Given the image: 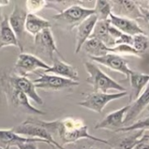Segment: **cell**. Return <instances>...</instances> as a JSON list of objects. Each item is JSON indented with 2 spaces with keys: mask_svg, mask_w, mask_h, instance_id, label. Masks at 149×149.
<instances>
[{
  "mask_svg": "<svg viewBox=\"0 0 149 149\" xmlns=\"http://www.w3.org/2000/svg\"><path fill=\"white\" fill-rule=\"evenodd\" d=\"M46 6H47V2L45 0H27L26 1V7L29 12L28 13L36 14V13L40 12Z\"/></svg>",
  "mask_w": 149,
  "mask_h": 149,
  "instance_id": "30",
  "label": "cell"
},
{
  "mask_svg": "<svg viewBox=\"0 0 149 149\" xmlns=\"http://www.w3.org/2000/svg\"><path fill=\"white\" fill-rule=\"evenodd\" d=\"M10 97H11V100H12L13 104L16 107L22 108L24 111H26V112H28L30 114H34V115H37V116L45 114L44 111L34 108L30 104L29 98L25 94L20 92L19 91H17V90L12 88V91L10 93Z\"/></svg>",
  "mask_w": 149,
  "mask_h": 149,
  "instance_id": "23",
  "label": "cell"
},
{
  "mask_svg": "<svg viewBox=\"0 0 149 149\" xmlns=\"http://www.w3.org/2000/svg\"><path fill=\"white\" fill-rule=\"evenodd\" d=\"M19 149H38L37 143L27 142V143H20L16 146Z\"/></svg>",
  "mask_w": 149,
  "mask_h": 149,
  "instance_id": "34",
  "label": "cell"
},
{
  "mask_svg": "<svg viewBox=\"0 0 149 149\" xmlns=\"http://www.w3.org/2000/svg\"><path fill=\"white\" fill-rule=\"evenodd\" d=\"M131 85V93L129 96L130 102H134L143 92L144 89L149 83V74L132 71L129 77Z\"/></svg>",
  "mask_w": 149,
  "mask_h": 149,
  "instance_id": "20",
  "label": "cell"
},
{
  "mask_svg": "<svg viewBox=\"0 0 149 149\" xmlns=\"http://www.w3.org/2000/svg\"><path fill=\"white\" fill-rule=\"evenodd\" d=\"M132 41H133V36L122 33L121 36L116 40L115 46H117V45H129V46H132Z\"/></svg>",
  "mask_w": 149,
  "mask_h": 149,
  "instance_id": "31",
  "label": "cell"
},
{
  "mask_svg": "<svg viewBox=\"0 0 149 149\" xmlns=\"http://www.w3.org/2000/svg\"><path fill=\"white\" fill-rule=\"evenodd\" d=\"M148 6H149V4H148Z\"/></svg>",
  "mask_w": 149,
  "mask_h": 149,
  "instance_id": "42",
  "label": "cell"
},
{
  "mask_svg": "<svg viewBox=\"0 0 149 149\" xmlns=\"http://www.w3.org/2000/svg\"><path fill=\"white\" fill-rule=\"evenodd\" d=\"M111 53L116 54H129L138 57H141V54L137 52L132 46L129 45H117L111 48Z\"/></svg>",
  "mask_w": 149,
  "mask_h": 149,
  "instance_id": "29",
  "label": "cell"
},
{
  "mask_svg": "<svg viewBox=\"0 0 149 149\" xmlns=\"http://www.w3.org/2000/svg\"><path fill=\"white\" fill-rule=\"evenodd\" d=\"M110 21L108 20H97L93 32L90 38L97 39L100 41H102L104 45H106L108 47L111 48L115 47V40L111 38V36L109 33V27H110Z\"/></svg>",
  "mask_w": 149,
  "mask_h": 149,
  "instance_id": "21",
  "label": "cell"
},
{
  "mask_svg": "<svg viewBox=\"0 0 149 149\" xmlns=\"http://www.w3.org/2000/svg\"><path fill=\"white\" fill-rule=\"evenodd\" d=\"M111 13L116 16L126 18L134 21L141 19V13L137 2L121 0V1H111Z\"/></svg>",
  "mask_w": 149,
  "mask_h": 149,
  "instance_id": "11",
  "label": "cell"
},
{
  "mask_svg": "<svg viewBox=\"0 0 149 149\" xmlns=\"http://www.w3.org/2000/svg\"><path fill=\"white\" fill-rule=\"evenodd\" d=\"M26 16H27L26 11L22 7L16 6L8 18L9 25L19 41L21 38L24 36V33L26 31L25 24H26Z\"/></svg>",
  "mask_w": 149,
  "mask_h": 149,
  "instance_id": "18",
  "label": "cell"
},
{
  "mask_svg": "<svg viewBox=\"0 0 149 149\" xmlns=\"http://www.w3.org/2000/svg\"><path fill=\"white\" fill-rule=\"evenodd\" d=\"M110 24L120 31L122 33L128 34L131 36H135L138 34H145V32L140 28V26L134 21L126 18H122L111 13L109 17Z\"/></svg>",
  "mask_w": 149,
  "mask_h": 149,
  "instance_id": "16",
  "label": "cell"
},
{
  "mask_svg": "<svg viewBox=\"0 0 149 149\" xmlns=\"http://www.w3.org/2000/svg\"><path fill=\"white\" fill-rule=\"evenodd\" d=\"M12 130L20 136L45 140L48 145L55 142L54 137L44 127L40 125L35 118H28L20 125L12 128Z\"/></svg>",
  "mask_w": 149,
  "mask_h": 149,
  "instance_id": "5",
  "label": "cell"
},
{
  "mask_svg": "<svg viewBox=\"0 0 149 149\" xmlns=\"http://www.w3.org/2000/svg\"><path fill=\"white\" fill-rule=\"evenodd\" d=\"M34 45L36 50L42 54L44 56L49 58L52 61L54 60V54L57 53L60 56V53L56 47L54 35L52 33L51 28L45 29L34 36Z\"/></svg>",
  "mask_w": 149,
  "mask_h": 149,
  "instance_id": "9",
  "label": "cell"
},
{
  "mask_svg": "<svg viewBox=\"0 0 149 149\" xmlns=\"http://www.w3.org/2000/svg\"><path fill=\"white\" fill-rule=\"evenodd\" d=\"M148 111H149V107H148Z\"/></svg>",
  "mask_w": 149,
  "mask_h": 149,
  "instance_id": "40",
  "label": "cell"
},
{
  "mask_svg": "<svg viewBox=\"0 0 149 149\" xmlns=\"http://www.w3.org/2000/svg\"><path fill=\"white\" fill-rule=\"evenodd\" d=\"M51 28V24L48 20L33 13H27L25 30L33 36H36L41 31Z\"/></svg>",
  "mask_w": 149,
  "mask_h": 149,
  "instance_id": "22",
  "label": "cell"
},
{
  "mask_svg": "<svg viewBox=\"0 0 149 149\" xmlns=\"http://www.w3.org/2000/svg\"><path fill=\"white\" fill-rule=\"evenodd\" d=\"M10 4V1L8 0H0V7H3V6H6Z\"/></svg>",
  "mask_w": 149,
  "mask_h": 149,
  "instance_id": "35",
  "label": "cell"
},
{
  "mask_svg": "<svg viewBox=\"0 0 149 149\" xmlns=\"http://www.w3.org/2000/svg\"><path fill=\"white\" fill-rule=\"evenodd\" d=\"M128 109L129 104L109 113L103 120H101L95 125V129H110L116 132L117 130L124 127V120Z\"/></svg>",
  "mask_w": 149,
  "mask_h": 149,
  "instance_id": "14",
  "label": "cell"
},
{
  "mask_svg": "<svg viewBox=\"0 0 149 149\" xmlns=\"http://www.w3.org/2000/svg\"><path fill=\"white\" fill-rule=\"evenodd\" d=\"M27 142H43L47 144V141L40 139H33L20 136L15 133L12 129H0V148H10V146H17L18 144Z\"/></svg>",
  "mask_w": 149,
  "mask_h": 149,
  "instance_id": "17",
  "label": "cell"
},
{
  "mask_svg": "<svg viewBox=\"0 0 149 149\" xmlns=\"http://www.w3.org/2000/svg\"><path fill=\"white\" fill-rule=\"evenodd\" d=\"M7 80V83L13 89L19 91L20 92L25 94L28 98L32 99L39 105H42L44 104L43 99L37 93L36 88L33 81L29 80L27 77L17 76L16 74V76L10 77Z\"/></svg>",
  "mask_w": 149,
  "mask_h": 149,
  "instance_id": "8",
  "label": "cell"
},
{
  "mask_svg": "<svg viewBox=\"0 0 149 149\" xmlns=\"http://www.w3.org/2000/svg\"><path fill=\"white\" fill-rule=\"evenodd\" d=\"M139 8L140 13H141V19L144 20L146 26L149 28V9L147 7H145V6L139 5Z\"/></svg>",
  "mask_w": 149,
  "mask_h": 149,
  "instance_id": "33",
  "label": "cell"
},
{
  "mask_svg": "<svg viewBox=\"0 0 149 149\" xmlns=\"http://www.w3.org/2000/svg\"><path fill=\"white\" fill-rule=\"evenodd\" d=\"M149 130V116L136 121L135 123H132L130 125L124 126L118 130L116 131V132H133V131H146Z\"/></svg>",
  "mask_w": 149,
  "mask_h": 149,
  "instance_id": "27",
  "label": "cell"
},
{
  "mask_svg": "<svg viewBox=\"0 0 149 149\" xmlns=\"http://www.w3.org/2000/svg\"><path fill=\"white\" fill-rule=\"evenodd\" d=\"M52 145H54V146H55L57 148H59V149H66V148H64V146H61V145H60L57 141H55V142H54Z\"/></svg>",
  "mask_w": 149,
  "mask_h": 149,
  "instance_id": "36",
  "label": "cell"
},
{
  "mask_svg": "<svg viewBox=\"0 0 149 149\" xmlns=\"http://www.w3.org/2000/svg\"><path fill=\"white\" fill-rule=\"evenodd\" d=\"M10 46L18 47L20 52L23 53V47L11 28L8 22V18L6 17L0 22V50L3 47Z\"/></svg>",
  "mask_w": 149,
  "mask_h": 149,
  "instance_id": "19",
  "label": "cell"
},
{
  "mask_svg": "<svg viewBox=\"0 0 149 149\" xmlns=\"http://www.w3.org/2000/svg\"><path fill=\"white\" fill-rule=\"evenodd\" d=\"M80 149H102V148H97V147H87V148H80ZM106 149H111V148H106Z\"/></svg>",
  "mask_w": 149,
  "mask_h": 149,
  "instance_id": "37",
  "label": "cell"
},
{
  "mask_svg": "<svg viewBox=\"0 0 149 149\" xmlns=\"http://www.w3.org/2000/svg\"><path fill=\"white\" fill-rule=\"evenodd\" d=\"M0 149H4V148H0ZM5 149H9V148H5Z\"/></svg>",
  "mask_w": 149,
  "mask_h": 149,
  "instance_id": "39",
  "label": "cell"
},
{
  "mask_svg": "<svg viewBox=\"0 0 149 149\" xmlns=\"http://www.w3.org/2000/svg\"><path fill=\"white\" fill-rule=\"evenodd\" d=\"M126 95L127 91L117 93H103L93 91L89 93L83 101L79 102L78 105L97 113H101L110 102L125 97Z\"/></svg>",
  "mask_w": 149,
  "mask_h": 149,
  "instance_id": "4",
  "label": "cell"
},
{
  "mask_svg": "<svg viewBox=\"0 0 149 149\" xmlns=\"http://www.w3.org/2000/svg\"><path fill=\"white\" fill-rule=\"evenodd\" d=\"M147 136H148V138H149V135H147Z\"/></svg>",
  "mask_w": 149,
  "mask_h": 149,
  "instance_id": "41",
  "label": "cell"
},
{
  "mask_svg": "<svg viewBox=\"0 0 149 149\" xmlns=\"http://www.w3.org/2000/svg\"><path fill=\"white\" fill-rule=\"evenodd\" d=\"M84 67L88 73L86 82L92 86L94 92L107 93V91L111 90H114L118 92L126 91L122 85L107 76L96 64L91 61H86L84 63Z\"/></svg>",
  "mask_w": 149,
  "mask_h": 149,
  "instance_id": "2",
  "label": "cell"
},
{
  "mask_svg": "<svg viewBox=\"0 0 149 149\" xmlns=\"http://www.w3.org/2000/svg\"><path fill=\"white\" fill-rule=\"evenodd\" d=\"M45 74H53L54 76L76 82L79 80V74L76 68L58 58H54L53 65L45 70Z\"/></svg>",
  "mask_w": 149,
  "mask_h": 149,
  "instance_id": "12",
  "label": "cell"
},
{
  "mask_svg": "<svg viewBox=\"0 0 149 149\" xmlns=\"http://www.w3.org/2000/svg\"><path fill=\"white\" fill-rule=\"evenodd\" d=\"M148 105H149V83L146 87V89L143 91V92L140 94V96L134 102L129 104V109L126 112L124 120V125H130V124L132 123Z\"/></svg>",
  "mask_w": 149,
  "mask_h": 149,
  "instance_id": "13",
  "label": "cell"
},
{
  "mask_svg": "<svg viewBox=\"0 0 149 149\" xmlns=\"http://www.w3.org/2000/svg\"><path fill=\"white\" fill-rule=\"evenodd\" d=\"M82 49L90 55L91 58L102 57L109 53H111V48L104 45L102 41L97 39L90 38L83 45Z\"/></svg>",
  "mask_w": 149,
  "mask_h": 149,
  "instance_id": "24",
  "label": "cell"
},
{
  "mask_svg": "<svg viewBox=\"0 0 149 149\" xmlns=\"http://www.w3.org/2000/svg\"><path fill=\"white\" fill-rule=\"evenodd\" d=\"M97 21V19L94 14L87 18L85 20H84L80 25L77 26L76 48H74V53L76 54H78L82 50L83 45L85 43L87 40L90 39Z\"/></svg>",
  "mask_w": 149,
  "mask_h": 149,
  "instance_id": "15",
  "label": "cell"
},
{
  "mask_svg": "<svg viewBox=\"0 0 149 149\" xmlns=\"http://www.w3.org/2000/svg\"><path fill=\"white\" fill-rule=\"evenodd\" d=\"M49 67L50 66L48 64H47L36 55L21 53L18 57L14 68L15 72L17 73V76L26 77L27 74L37 69H44L45 71L48 69Z\"/></svg>",
  "mask_w": 149,
  "mask_h": 149,
  "instance_id": "7",
  "label": "cell"
},
{
  "mask_svg": "<svg viewBox=\"0 0 149 149\" xmlns=\"http://www.w3.org/2000/svg\"><path fill=\"white\" fill-rule=\"evenodd\" d=\"M91 59L98 64H101L103 66H105L106 68H109L110 69H112L114 71L125 74L126 78L128 79L131 76V74L132 73V70L128 67L127 61L118 54L109 53L102 57L91 58Z\"/></svg>",
  "mask_w": 149,
  "mask_h": 149,
  "instance_id": "10",
  "label": "cell"
},
{
  "mask_svg": "<svg viewBox=\"0 0 149 149\" xmlns=\"http://www.w3.org/2000/svg\"><path fill=\"white\" fill-rule=\"evenodd\" d=\"M36 122L44 127L53 137L58 135L63 145L76 143L81 139H91L97 142L110 145L108 140L97 138L90 134L88 126L80 118L66 117L54 121H43L35 118Z\"/></svg>",
  "mask_w": 149,
  "mask_h": 149,
  "instance_id": "1",
  "label": "cell"
},
{
  "mask_svg": "<svg viewBox=\"0 0 149 149\" xmlns=\"http://www.w3.org/2000/svg\"><path fill=\"white\" fill-rule=\"evenodd\" d=\"M94 14L97 20H108L111 13V5L109 1L104 0H97L95 7L93 8Z\"/></svg>",
  "mask_w": 149,
  "mask_h": 149,
  "instance_id": "25",
  "label": "cell"
},
{
  "mask_svg": "<svg viewBox=\"0 0 149 149\" xmlns=\"http://www.w3.org/2000/svg\"><path fill=\"white\" fill-rule=\"evenodd\" d=\"M91 15H94L93 8H85L79 5H74L54 15L53 19L60 24L64 25L68 30H72L77 28L78 25Z\"/></svg>",
  "mask_w": 149,
  "mask_h": 149,
  "instance_id": "3",
  "label": "cell"
},
{
  "mask_svg": "<svg viewBox=\"0 0 149 149\" xmlns=\"http://www.w3.org/2000/svg\"><path fill=\"white\" fill-rule=\"evenodd\" d=\"M137 52L143 54L148 47V38L146 34H138L133 36V41L132 46Z\"/></svg>",
  "mask_w": 149,
  "mask_h": 149,
  "instance_id": "28",
  "label": "cell"
},
{
  "mask_svg": "<svg viewBox=\"0 0 149 149\" xmlns=\"http://www.w3.org/2000/svg\"><path fill=\"white\" fill-rule=\"evenodd\" d=\"M49 146H50L52 147V149H59V148H57V147H56L55 146H54V145H52V144H50Z\"/></svg>",
  "mask_w": 149,
  "mask_h": 149,
  "instance_id": "38",
  "label": "cell"
},
{
  "mask_svg": "<svg viewBox=\"0 0 149 149\" xmlns=\"http://www.w3.org/2000/svg\"><path fill=\"white\" fill-rule=\"evenodd\" d=\"M134 132L124 138L115 149H132L141 139L144 135V131H133Z\"/></svg>",
  "mask_w": 149,
  "mask_h": 149,
  "instance_id": "26",
  "label": "cell"
},
{
  "mask_svg": "<svg viewBox=\"0 0 149 149\" xmlns=\"http://www.w3.org/2000/svg\"><path fill=\"white\" fill-rule=\"evenodd\" d=\"M132 149H149V138L147 135H143L139 143Z\"/></svg>",
  "mask_w": 149,
  "mask_h": 149,
  "instance_id": "32",
  "label": "cell"
},
{
  "mask_svg": "<svg viewBox=\"0 0 149 149\" xmlns=\"http://www.w3.org/2000/svg\"><path fill=\"white\" fill-rule=\"evenodd\" d=\"M36 89L45 91H61L64 89L74 88L79 85V82L65 79L54 74H44L33 81Z\"/></svg>",
  "mask_w": 149,
  "mask_h": 149,
  "instance_id": "6",
  "label": "cell"
}]
</instances>
